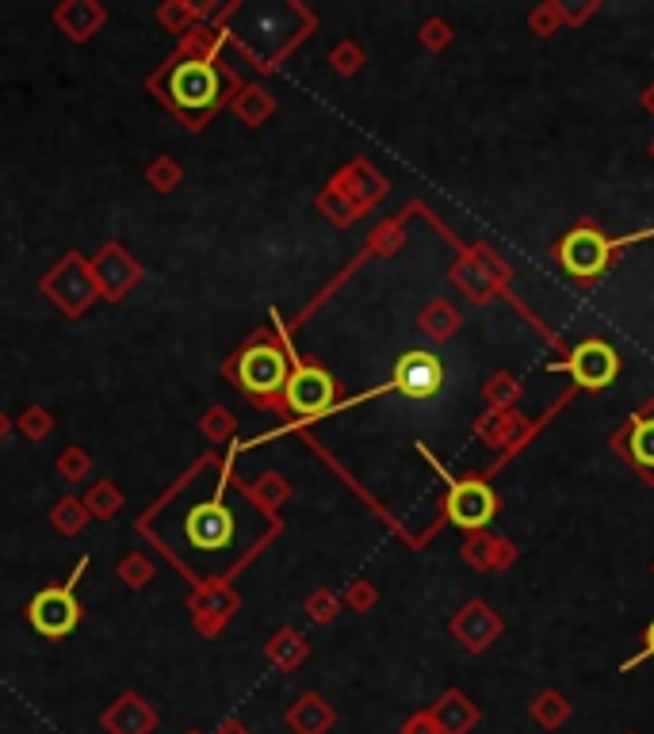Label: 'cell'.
I'll list each match as a JSON object with an SVG mask.
<instances>
[{"label": "cell", "mask_w": 654, "mask_h": 734, "mask_svg": "<svg viewBox=\"0 0 654 734\" xmlns=\"http://www.w3.org/2000/svg\"><path fill=\"white\" fill-rule=\"evenodd\" d=\"M153 88L161 92V100L180 119H188L192 127H199L211 111L222 108V100H226V73L211 58L180 54L176 62H169L157 73Z\"/></svg>", "instance_id": "6da1fadb"}, {"label": "cell", "mask_w": 654, "mask_h": 734, "mask_svg": "<svg viewBox=\"0 0 654 734\" xmlns=\"http://www.w3.org/2000/svg\"><path fill=\"white\" fill-rule=\"evenodd\" d=\"M234 540H238V517L226 505L222 482H215V494H196L180 513V543L188 547L192 559H222Z\"/></svg>", "instance_id": "7a4b0ae2"}, {"label": "cell", "mask_w": 654, "mask_h": 734, "mask_svg": "<svg viewBox=\"0 0 654 734\" xmlns=\"http://www.w3.org/2000/svg\"><path fill=\"white\" fill-rule=\"evenodd\" d=\"M234 379L245 394H253L257 402L264 398H276L284 394L287 375H291V364H287V352L272 341H253L249 348H241L238 360H234Z\"/></svg>", "instance_id": "3957f363"}, {"label": "cell", "mask_w": 654, "mask_h": 734, "mask_svg": "<svg viewBox=\"0 0 654 734\" xmlns=\"http://www.w3.org/2000/svg\"><path fill=\"white\" fill-rule=\"evenodd\" d=\"M85 562L77 566V574L66 585H50L39 597H31L27 605V624L35 627L43 639H66L73 627L81 624V605H77V578H81Z\"/></svg>", "instance_id": "277c9868"}, {"label": "cell", "mask_w": 654, "mask_h": 734, "mask_svg": "<svg viewBox=\"0 0 654 734\" xmlns=\"http://www.w3.org/2000/svg\"><path fill=\"white\" fill-rule=\"evenodd\" d=\"M620 245H628V238H605L593 226H578V230H570L567 238H563L559 257H563V264H567L578 280H589V276H601L605 272L609 253L620 249Z\"/></svg>", "instance_id": "5b68a950"}, {"label": "cell", "mask_w": 654, "mask_h": 734, "mask_svg": "<svg viewBox=\"0 0 654 734\" xmlns=\"http://www.w3.org/2000/svg\"><path fill=\"white\" fill-rule=\"evenodd\" d=\"M284 398L299 417H318V413L333 410V402H337V383L329 379L326 367L299 364L291 375H287Z\"/></svg>", "instance_id": "8992f818"}, {"label": "cell", "mask_w": 654, "mask_h": 734, "mask_svg": "<svg viewBox=\"0 0 654 734\" xmlns=\"http://www.w3.org/2000/svg\"><path fill=\"white\" fill-rule=\"evenodd\" d=\"M448 478V475H444ZM448 517L459 528H482L486 520L494 517L498 509V497L486 482H475V478H448V501H444Z\"/></svg>", "instance_id": "52a82bcc"}, {"label": "cell", "mask_w": 654, "mask_h": 734, "mask_svg": "<svg viewBox=\"0 0 654 734\" xmlns=\"http://www.w3.org/2000/svg\"><path fill=\"white\" fill-rule=\"evenodd\" d=\"M440 383H444V364L433 352H406L394 367V379L383 390H398L406 398H433Z\"/></svg>", "instance_id": "ba28073f"}, {"label": "cell", "mask_w": 654, "mask_h": 734, "mask_svg": "<svg viewBox=\"0 0 654 734\" xmlns=\"http://www.w3.org/2000/svg\"><path fill=\"white\" fill-rule=\"evenodd\" d=\"M570 379L586 390H605L620 371V356L605 341H582L570 352Z\"/></svg>", "instance_id": "9c48e42d"}, {"label": "cell", "mask_w": 654, "mask_h": 734, "mask_svg": "<svg viewBox=\"0 0 654 734\" xmlns=\"http://www.w3.org/2000/svg\"><path fill=\"white\" fill-rule=\"evenodd\" d=\"M104 727L111 734H150L157 727V712H153L150 704H142V696H119L115 700V708L104 715Z\"/></svg>", "instance_id": "30bf717a"}, {"label": "cell", "mask_w": 654, "mask_h": 734, "mask_svg": "<svg viewBox=\"0 0 654 734\" xmlns=\"http://www.w3.org/2000/svg\"><path fill=\"white\" fill-rule=\"evenodd\" d=\"M433 723H436V731L440 734H467L475 723H479V708H475V704H467V696H463V692L452 689L436 700Z\"/></svg>", "instance_id": "8fae6325"}, {"label": "cell", "mask_w": 654, "mask_h": 734, "mask_svg": "<svg viewBox=\"0 0 654 734\" xmlns=\"http://www.w3.org/2000/svg\"><path fill=\"white\" fill-rule=\"evenodd\" d=\"M498 620L490 616V608L486 605H467L463 608V616L456 620V635H463V643L471 650H482L490 647V639L498 635Z\"/></svg>", "instance_id": "7c38bea8"}, {"label": "cell", "mask_w": 654, "mask_h": 734, "mask_svg": "<svg viewBox=\"0 0 654 734\" xmlns=\"http://www.w3.org/2000/svg\"><path fill=\"white\" fill-rule=\"evenodd\" d=\"M287 723H291L299 734H326L329 723H333V712H329L318 696H303V700L287 712Z\"/></svg>", "instance_id": "4fadbf2b"}, {"label": "cell", "mask_w": 654, "mask_h": 734, "mask_svg": "<svg viewBox=\"0 0 654 734\" xmlns=\"http://www.w3.org/2000/svg\"><path fill=\"white\" fill-rule=\"evenodd\" d=\"M567 715H570V704L559 696V692H544V696L532 700V719L544 723V727H559Z\"/></svg>", "instance_id": "5bb4252c"}, {"label": "cell", "mask_w": 654, "mask_h": 734, "mask_svg": "<svg viewBox=\"0 0 654 734\" xmlns=\"http://www.w3.org/2000/svg\"><path fill=\"white\" fill-rule=\"evenodd\" d=\"M632 459L639 467H654V417H639L632 425Z\"/></svg>", "instance_id": "9a60e30c"}, {"label": "cell", "mask_w": 654, "mask_h": 734, "mask_svg": "<svg viewBox=\"0 0 654 734\" xmlns=\"http://www.w3.org/2000/svg\"><path fill=\"white\" fill-rule=\"evenodd\" d=\"M643 658H654V620L647 624V631H643V654H639V658H632V662H624V673L635 670Z\"/></svg>", "instance_id": "2e32d148"}, {"label": "cell", "mask_w": 654, "mask_h": 734, "mask_svg": "<svg viewBox=\"0 0 654 734\" xmlns=\"http://www.w3.org/2000/svg\"><path fill=\"white\" fill-rule=\"evenodd\" d=\"M402 734H440L433 723V715H417V719H410L406 727H402Z\"/></svg>", "instance_id": "e0dca14e"}, {"label": "cell", "mask_w": 654, "mask_h": 734, "mask_svg": "<svg viewBox=\"0 0 654 734\" xmlns=\"http://www.w3.org/2000/svg\"><path fill=\"white\" fill-rule=\"evenodd\" d=\"M218 734H249V731H245L241 723H234V719H230V723H222V731H218Z\"/></svg>", "instance_id": "ac0fdd59"}, {"label": "cell", "mask_w": 654, "mask_h": 734, "mask_svg": "<svg viewBox=\"0 0 654 734\" xmlns=\"http://www.w3.org/2000/svg\"><path fill=\"white\" fill-rule=\"evenodd\" d=\"M647 108L654 111V88H647Z\"/></svg>", "instance_id": "d6986e66"}, {"label": "cell", "mask_w": 654, "mask_h": 734, "mask_svg": "<svg viewBox=\"0 0 654 734\" xmlns=\"http://www.w3.org/2000/svg\"><path fill=\"white\" fill-rule=\"evenodd\" d=\"M651 153H654V146H651Z\"/></svg>", "instance_id": "ffe728a7"}, {"label": "cell", "mask_w": 654, "mask_h": 734, "mask_svg": "<svg viewBox=\"0 0 654 734\" xmlns=\"http://www.w3.org/2000/svg\"><path fill=\"white\" fill-rule=\"evenodd\" d=\"M192 734H199V731H192Z\"/></svg>", "instance_id": "44dd1931"}]
</instances>
